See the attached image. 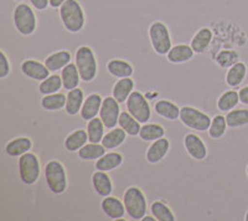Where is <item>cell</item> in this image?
<instances>
[{"instance_id":"44dd1931","label":"cell","mask_w":248,"mask_h":221,"mask_svg":"<svg viewBox=\"0 0 248 221\" xmlns=\"http://www.w3.org/2000/svg\"><path fill=\"white\" fill-rule=\"evenodd\" d=\"M134 79L132 77H125V79H119L112 90V96L118 101L119 103L127 102L128 97L130 96L133 91H134Z\"/></svg>"},{"instance_id":"603a6c76","label":"cell","mask_w":248,"mask_h":221,"mask_svg":"<svg viewBox=\"0 0 248 221\" xmlns=\"http://www.w3.org/2000/svg\"><path fill=\"white\" fill-rule=\"evenodd\" d=\"M83 102H85V92H83V90L77 87L68 91L67 101H66L65 107L66 113L70 114V116H76V114H78L81 112Z\"/></svg>"},{"instance_id":"5bb4252c","label":"cell","mask_w":248,"mask_h":221,"mask_svg":"<svg viewBox=\"0 0 248 221\" xmlns=\"http://www.w3.org/2000/svg\"><path fill=\"white\" fill-rule=\"evenodd\" d=\"M101 207L103 210V213L106 214V216H108L112 220H119V219H123V216L125 215L127 210L124 206V203L122 200H119L118 198L112 195L106 196L101 203Z\"/></svg>"},{"instance_id":"52a82bcc","label":"cell","mask_w":248,"mask_h":221,"mask_svg":"<svg viewBox=\"0 0 248 221\" xmlns=\"http://www.w3.org/2000/svg\"><path fill=\"white\" fill-rule=\"evenodd\" d=\"M17 168H19L20 179L24 184H36L41 175V163L36 154L28 152L24 156L19 157Z\"/></svg>"},{"instance_id":"8d00e7d4","label":"cell","mask_w":248,"mask_h":221,"mask_svg":"<svg viewBox=\"0 0 248 221\" xmlns=\"http://www.w3.org/2000/svg\"><path fill=\"white\" fill-rule=\"evenodd\" d=\"M63 87V82H62V77L60 75H51L47 79H44L40 82L39 91L41 95H51L59 92L61 88Z\"/></svg>"},{"instance_id":"ac0fdd59","label":"cell","mask_w":248,"mask_h":221,"mask_svg":"<svg viewBox=\"0 0 248 221\" xmlns=\"http://www.w3.org/2000/svg\"><path fill=\"white\" fill-rule=\"evenodd\" d=\"M212 37H214V34H212V30L210 28L199 29L196 34L192 36L191 43H190V46L192 47L195 54H203L211 44Z\"/></svg>"},{"instance_id":"d4e9b609","label":"cell","mask_w":248,"mask_h":221,"mask_svg":"<svg viewBox=\"0 0 248 221\" xmlns=\"http://www.w3.org/2000/svg\"><path fill=\"white\" fill-rule=\"evenodd\" d=\"M72 60L70 51L67 50H60V51L54 52V54L48 55L45 59V65L51 72H56L62 70L63 67L68 65Z\"/></svg>"},{"instance_id":"ffe728a7","label":"cell","mask_w":248,"mask_h":221,"mask_svg":"<svg viewBox=\"0 0 248 221\" xmlns=\"http://www.w3.org/2000/svg\"><path fill=\"white\" fill-rule=\"evenodd\" d=\"M195 51L190 45L186 44H179L172 46L171 50L168 52L167 59L171 63H185L194 59Z\"/></svg>"},{"instance_id":"e0dca14e","label":"cell","mask_w":248,"mask_h":221,"mask_svg":"<svg viewBox=\"0 0 248 221\" xmlns=\"http://www.w3.org/2000/svg\"><path fill=\"white\" fill-rule=\"evenodd\" d=\"M31 148H32V141L29 137H17L6 143L5 152L9 157L19 158L30 152Z\"/></svg>"},{"instance_id":"f1b7e54d","label":"cell","mask_w":248,"mask_h":221,"mask_svg":"<svg viewBox=\"0 0 248 221\" xmlns=\"http://www.w3.org/2000/svg\"><path fill=\"white\" fill-rule=\"evenodd\" d=\"M127 132L123 129V128H113L110 129L108 133L105 134L103 139H102V144L106 149H116V148L121 147L125 139H127Z\"/></svg>"},{"instance_id":"1f68e13d","label":"cell","mask_w":248,"mask_h":221,"mask_svg":"<svg viewBox=\"0 0 248 221\" xmlns=\"http://www.w3.org/2000/svg\"><path fill=\"white\" fill-rule=\"evenodd\" d=\"M119 127L123 128L125 132H127L128 136L136 137L139 136V132H140L141 128V123L139 122L138 119H136L129 112H121V116H119V121H118Z\"/></svg>"},{"instance_id":"7402d4cb","label":"cell","mask_w":248,"mask_h":221,"mask_svg":"<svg viewBox=\"0 0 248 221\" xmlns=\"http://www.w3.org/2000/svg\"><path fill=\"white\" fill-rule=\"evenodd\" d=\"M246 76H247V65L242 61H238L229 68L225 77V82L229 87H238L245 81Z\"/></svg>"},{"instance_id":"60d3db41","label":"cell","mask_w":248,"mask_h":221,"mask_svg":"<svg viewBox=\"0 0 248 221\" xmlns=\"http://www.w3.org/2000/svg\"><path fill=\"white\" fill-rule=\"evenodd\" d=\"M12 72V65H10V61H9L8 56H6L5 51L1 50L0 51V79H4L10 75Z\"/></svg>"},{"instance_id":"ee69618b","label":"cell","mask_w":248,"mask_h":221,"mask_svg":"<svg viewBox=\"0 0 248 221\" xmlns=\"http://www.w3.org/2000/svg\"><path fill=\"white\" fill-rule=\"evenodd\" d=\"M66 0H50V6L52 9H59Z\"/></svg>"},{"instance_id":"cb8c5ba5","label":"cell","mask_w":248,"mask_h":221,"mask_svg":"<svg viewBox=\"0 0 248 221\" xmlns=\"http://www.w3.org/2000/svg\"><path fill=\"white\" fill-rule=\"evenodd\" d=\"M155 113L168 121H176L180 118V110L174 102L169 99H159L154 106Z\"/></svg>"},{"instance_id":"6da1fadb","label":"cell","mask_w":248,"mask_h":221,"mask_svg":"<svg viewBox=\"0 0 248 221\" xmlns=\"http://www.w3.org/2000/svg\"><path fill=\"white\" fill-rule=\"evenodd\" d=\"M59 16L66 32L77 34L86 25V13L78 0H66L59 8Z\"/></svg>"},{"instance_id":"bcb514c9","label":"cell","mask_w":248,"mask_h":221,"mask_svg":"<svg viewBox=\"0 0 248 221\" xmlns=\"http://www.w3.org/2000/svg\"><path fill=\"white\" fill-rule=\"evenodd\" d=\"M245 220L248 221V211H247V213H246V215H245Z\"/></svg>"},{"instance_id":"8fae6325","label":"cell","mask_w":248,"mask_h":221,"mask_svg":"<svg viewBox=\"0 0 248 221\" xmlns=\"http://www.w3.org/2000/svg\"><path fill=\"white\" fill-rule=\"evenodd\" d=\"M184 147L192 159L201 162L207 158L209 150L201 137L196 133H187L184 137Z\"/></svg>"},{"instance_id":"5b68a950","label":"cell","mask_w":248,"mask_h":221,"mask_svg":"<svg viewBox=\"0 0 248 221\" xmlns=\"http://www.w3.org/2000/svg\"><path fill=\"white\" fill-rule=\"evenodd\" d=\"M123 203L127 214L133 220H141L147 215L148 203L145 194L139 187H129L123 194Z\"/></svg>"},{"instance_id":"836d02e7","label":"cell","mask_w":248,"mask_h":221,"mask_svg":"<svg viewBox=\"0 0 248 221\" xmlns=\"http://www.w3.org/2000/svg\"><path fill=\"white\" fill-rule=\"evenodd\" d=\"M240 95L234 90H229V91L223 92L218 99H217V107L221 112H230L234 110L240 103Z\"/></svg>"},{"instance_id":"ab89813d","label":"cell","mask_w":248,"mask_h":221,"mask_svg":"<svg viewBox=\"0 0 248 221\" xmlns=\"http://www.w3.org/2000/svg\"><path fill=\"white\" fill-rule=\"evenodd\" d=\"M240 61V54L234 50H222L220 54L216 56V63L221 67L230 68Z\"/></svg>"},{"instance_id":"b9f144b4","label":"cell","mask_w":248,"mask_h":221,"mask_svg":"<svg viewBox=\"0 0 248 221\" xmlns=\"http://www.w3.org/2000/svg\"><path fill=\"white\" fill-rule=\"evenodd\" d=\"M30 5L39 12H44L50 6V0H30Z\"/></svg>"},{"instance_id":"484cf974","label":"cell","mask_w":248,"mask_h":221,"mask_svg":"<svg viewBox=\"0 0 248 221\" xmlns=\"http://www.w3.org/2000/svg\"><path fill=\"white\" fill-rule=\"evenodd\" d=\"M61 77L62 82H63V88L65 90H74L79 86L81 82V76H79V71L77 68V65L74 63H70L66 67H63L61 70Z\"/></svg>"},{"instance_id":"e575fe53","label":"cell","mask_w":248,"mask_h":221,"mask_svg":"<svg viewBox=\"0 0 248 221\" xmlns=\"http://www.w3.org/2000/svg\"><path fill=\"white\" fill-rule=\"evenodd\" d=\"M150 211L158 221H176L174 213L169 206L161 200H155L150 205Z\"/></svg>"},{"instance_id":"ba28073f","label":"cell","mask_w":248,"mask_h":221,"mask_svg":"<svg viewBox=\"0 0 248 221\" xmlns=\"http://www.w3.org/2000/svg\"><path fill=\"white\" fill-rule=\"evenodd\" d=\"M180 121L184 126L190 129L205 132V130H209L212 118L198 108L184 106L180 110Z\"/></svg>"},{"instance_id":"c3c4849f","label":"cell","mask_w":248,"mask_h":221,"mask_svg":"<svg viewBox=\"0 0 248 221\" xmlns=\"http://www.w3.org/2000/svg\"><path fill=\"white\" fill-rule=\"evenodd\" d=\"M246 173H247V176H248V165H247V168H246Z\"/></svg>"},{"instance_id":"9a60e30c","label":"cell","mask_w":248,"mask_h":221,"mask_svg":"<svg viewBox=\"0 0 248 221\" xmlns=\"http://www.w3.org/2000/svg\"><path fill=\"white\" fill-rule=\"evenodd\" d=\"M102 103H103V98L98 94H91L90 96L86 97L81 112H79L81 118L87 122L91 119L96 118L101 112Z\"/></svg>"},{"instance_id":"f6af8a7d","label":"cell","mask_w":248,"mask_h":221,"mask_svg":"<svg viewBox=\"0 0 248 221\" xmlns=\"http://www.w3.org/2000/svg\"><path fill=\"white\" fill-rule=\"evenodd\" d=\"M141 221H158V220H156V219H155L153 215H152V216L145 215L143 219H141Z\"/></svg>"},{"instance_id":"4316f807","label":"cell","mask_w":248,"mask_h":221,"mask_svg":"<svg viewBox=\"0 0 248 221\" xmlns=\"http://www.w3.org/2000/svg\"><path fill=\"white\" fill-rule=\"evenodd\" d=\"M123 162L124 158L121 153H118V152H109V153H106L105 156L97 159L94 167H96L97 170L110 172V170H114L121 167Z\"/></svg>"},{"instance_id":"d6986e66","label":"cell","mask_w":248,"mask_h":221,"mask_svg":"<svg viewBox=\"0 0 248 221\" xmlns=\"http://www.w3.org/2000/svg\"><path fill=\"white\" fill-rule=\"evenodd\" d=\"M107 71L110 76L116 79H125V77H132L134 74V67L132 63L123 59H113L107 63Z\"/></svg>"},{"instance_id":"74e56055","label":"cell","mask_w":248,"mask_h":221,"mask_svg":"<svg viewBox=\"0 0 248 221\" xmlns=\"http://www.w3.org/2000/svg\"><path fill=\"white\" fill-rule=\"evenodd\" d=\"M226 121L229 128H241L248 125V110H232L226 114Z\"/></svg>"},{"instance_id":"4fadbf2b","label":"cell","mask_w":248,"mask_h":221,"mask_svg":"<svg viewBox=\"0 0 248 221\" xmlns=\"http://www.w3.org/2000/svg\"><path fill=\"white\" fill-rule=\"evenodd\" d=\"M169 150V139L163 137V138L156 139V141L152 142V144L148 148L147 154H145V159H147V162L150 163V164H158V163H160L168 156Z\"/></svg>"},{"instance_id":"9c48e42d","label":"cell","mask_w":248,"mask_h":221,"mask_svg":"<svg viewBox=\"0 0 248 221\" xmlns=\"http://www.w3.org/2000/svg\"><path fill=\"white\" fill-rule=\"evenodd\" d=\"M125 105L128 112L140 123H147L152 117V108L141 92L133 91L128 97Z\"/></svg>"},{"instance_id":"7c38bea8","label":"cell","mask_w":248,"mask_h":221,"mask_svg":"<svg viewBox=\"0 0 248 221\" xmlns=\"http://www.w3.org/2000/svg\"><path fill=\"white\" fill-rule=\"evenodd\" d=\"M21 72L28 79L41 82V81H44V79H46L50 76L51 71L47 68V66L45 65V63H43L37 61V60L28 59L21 63Z\"/></svg>"},{"instance_id":"7bdbcfd3","label":"cell","mask_w":248,"mask_h":221,"mask_svg":"<svg viewBox=\"0 0 248 221\" xmlns=\"http://www.w3.org/2000/svg\"><path fill=\"white\" fill-rule=\"evenodd\" d=\"M238 95H240V101L243 105L248 106V86H245L238 91Z\"/></svg>"},{"instance_id":"f35d334b","label":"cell","mask_w":248,"mask_h":221,"mask_svg":"<svg viewBox=\"0 0 248 221\" xmlns=\"http://www.w3.org/2000/svg\"><path fill=\"white\" fill-rule=\"evenodd\" d=\"M227 121H226V116L222 114H216V116L212 118L211 125L209 128V136L210 138L217 141V139H221L225 136L226 130H227Z\"/></svg>"},{"instance_id":"4dcf8cb0","label":"cell","mask_w":248,"mask_h":221,"mask_svg":"<svg viewBox=\"0 0 248 221\" xmlns=\"http://www.w3.org/2000/svg\"><path fill=\"white\" fill-rule=\"evenodd\" d=\"M106 148L103 147L102 143H87L86 145L81 148V149L77 152L78 157L82 160H86V162H91V160H97L101 157H103L106 154Z\"/></svg>"},{"instance_id":"7a4b0ae2","label":"cell","mask_w":248,"mask_h":221,"mask_svg":"<svg viewBox=\"0 0 248 221\" xmlns=\"http://www.w3.org/2000/svg\"><path fill=\"white\" fill-rule=\"evenodd\" d=\"M75 63L79 71V76L83 82H92L98 72V63L93 48L87 45L79 46L75 54Z\"/></svg>"},{"instance_id":"30bf717a","label":"cell","mask_w":248,"mask_h":221,"mask_svg":"<svg viewBox=\"0 0 248 221\" xmlns=\"http://www.w3.org/2000/svg\"><path fill=\"white\" fill-rule=\"evenodd\" d=\"M121 103L117 101L113 96H107L103 98L101 112H99V118L105 123L107 129H113L118 125L119 116H121Z\"/></svg>"},{"instance_id":"7dc6e473","label":"cell","mask_w":248,"mask_h":221,"mask_svg":"<svg viewBox=\"0 0 248 221\" xmlns=\"http://www.w3.org/2000/svg\"><path fill=\"white\" fill-rule=\"evenodd\" d=\"M14 1H16V3H23L24 0H14Z\"/></svg>"},{"instance_id":"8992f818","label":"cell","mask_w":248,"mask_h":221,"mask_svg":"<svg viewBox=\"0 0 248 221\" xmlns=\"http://www.w3.org/2000/svg\"><path fill=\"white\" fill-rule=\"evenodd\" d=\"M45 180L51 193L60 195L67 190L68 180L65 165L60 160H50L45 167Z\"/></svg>"},{"instance_id":"2e32d148","label":"cell","mask_w":248,"mask_h":221,"mask_svg":"<svg viewBox=\"0 0 248 221\" xmlns=\"http://www.w3.org/2000/svg\"><path fill=\"white\" fill-rule=\"evenodd\" d=\"M92 185L96 193L102 198L110 195L113 191L112 179L108 175L107 172H103V170H96L92 174Z\"/></svg>"},{"instance_id":"83f0119b","label":"cell","mask_w":248,"mask_h":221,"mask_svg":"<svg viewBox=\"0 0 248 221\" xmlns=\"http://www.w3.org/2000/svg\"><path fill=\"white\" fill-rule=\"evenodd\" d=\"M87 142H90L87 130L79 128V129L74 130L72 133L66 137L63 144H65V148L68 152H78L83 145L87 144Z\"/></svg>"},{"instance_id":"d590c367","label":"cell","mask_w":248,"mask_h":221,"mask_svg":"<svg viewBox=\"0 0 248 221\" xmlns=\"http://www.w3.org/2000/svg\"><path fill=\"white\" fill-rule=\"evenodd\" d=\"M105 123L102 122V119L96 117L91 119L87 123V134L91 143H101L103 137H105Z\"/></svg>"},{"instance_id":"f546056e","label":"cell","mask_w":248,"mask_h":221,"mask_svg":"<svg viewBox=\"0 0 248 221\" xmlns=\"http://www.w3.org/2000/svg\"><path fill=\"white\" fill-rule=\"evenodd\" d=\"M139 137L144 142H154L156 139L165 137V128L158 123H144L139 132Z\"/></svg>"},{"instance_id":"277c9868","label":"cell","mask_w":248,"mask_h":221,"mask_svg":"<svg viewBox=\"0 0 248 221\" xmlns=\"http://www.w3.org/2000/svg\"><path fill=\"white\" fill-rule=\"evenodd\" d=\"M148 35H149L150 44L155 54L167 56L168 52L172 47L171 35H170V30L167 24L160 20L153 21L148 29Z\"/></svg>"},{"instance_id":"3957f363","label":"cell","mask_w":248,"mask_h":221,"mask_svg":"<svg viewBox=\"0 0 248 221\" xmlns=\"http://www.w3.org/2000/svg\"><path fill=\"white\" fill-rule=\"evenodd\" d=\"M13 23L15 30L23 36H31L37 29V17L35 9L26 3H19L13 12Z\"/></svg>"},{"instance_id":"d6a6232c","label":"cell","mask_w":248,"mask_h":221,"mask_svg":"<svg viewBox=\"0 0 248 221\" xmlns=\"http://www.w3.org/2000/svg\"><path fill=\"white\" fill-rule=\"evenodd\" d=\"M66 101H67V95L61 92L45 95L41 98V107L46 110H60L66 107Z\"/></svg>"}]
</instances>
